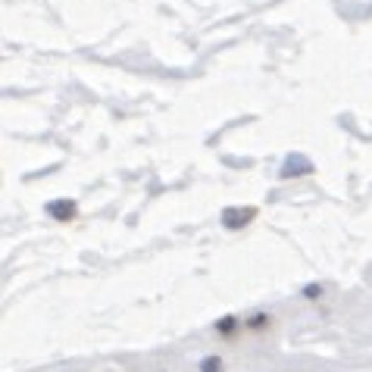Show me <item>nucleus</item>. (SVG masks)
Instances as JSON below:
<instances>
[{
	"mask_svg": "<svg viewBox=\"0 0 372 372\" xmlns=\"http://www.w3.org/2000/svg\"><path fill=\"white\" fill-rule=\"evenodd\" d=\"M50 213H54V216H60V219H69L72 213H76V207H72V203H50Z\"/></svg>",
	"mask_w": 372,
	"mask_h": 372,
	"instance_id": "obj_1",
	"label": "nucleus"
},
{
	"mask_svg": "<svg viewBox=\"0 0 372 372\" xmlns=\"http://www.w3.org/2000/svg\"><path fill=\"white\" fill-rule=\"evenodd\" d=\"M219 369V360L216 356H210V360H203V372H216Z\"/></svg>",
	"mask_w": 372,
	"mask_h": 372,
	"instance_id": "obj_2",
	"label": "nucleus"
}]
</instances>
